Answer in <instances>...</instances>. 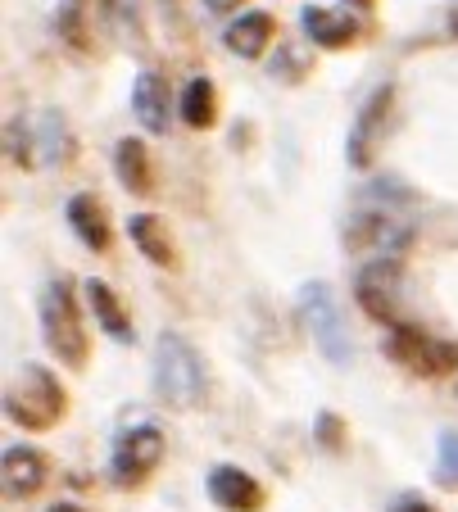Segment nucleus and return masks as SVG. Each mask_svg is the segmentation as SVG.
<instances>
[{
  "instance_id": "16",
  "label": "nucleus",
  "mask_w": 458,
  "mask_h": 512,
  "mask_svg": "<svg viewBox=\"0 0 458 512\" xmlns=\"http://www.w3.org/2000/svg\"><path fill=\"white\" fill-rule=\"evenodd\" d=\"M114 173H118V182H123V191H132V195H150V191H155V168H150L146 141L123 136V141L114 145Z\"/></svg>"
},
{
  "instance_id": "18",
  "label": "nucleus",
  "mask_w": 458,
  "mask_h": 512,
  "mask_svg": "<svg viewBox=\"0 0 458 512\" xmlns=\"http://www.w3.org/2000/svg\"><path fill=\"white\" fill-rule=\"evenodd\" d=\"M64 213H69L73 236H78L87 250H96V254L109 250V218H105V204H100L96 195H73Z\"/></svg>"
},
{
  "instance_id": "19",
  "label": "nucleus",
  "mask_w": 458,
  "mask_h": 512,
  "mask_svg": "<svg viewBox=\"0 0 458 512\" xmlns=\"http://www.w3.org/2000/svg\"><path fill=\"white\" fill-rule=\"evenodd\" d=\"M100 5H91V0H64L55 14V28L59 37L69 41L73 50H82V55H91L96 50V28H91V19H96Z\"/></svg>"
},
{
  "instance_id": "21",
  "label": "nucleus",
  "mask_w": 458,
  "mask_h": 512,
  "mask_svg": "<svg viewBox=\"0 0 458 512\" xmlns=\"http://www.w3.org/2000/svg\"><path fill=\"white\" fill-rule=\"evenodd\" d=\"M214 118H218V100H214V82L209 78H191L182 87V123L186 127H214Z\"/></svg>"
},
{
  "instance_id": "12",
  "label": "nucleus",
  "mask_w": 458,
  "mask_h": 512,
  "mask_svg": "<svg viewBox=\"0 0 458 512\" xmlns=\"http://www.w3.org/2000/svg\"><path fill=\"white\" fill-rule=\"evenodd\" d=\"M0 485H5L10 499H28V494H37L41 485H46V458L28 445H10L5 458H0Z\"/></svg>"
},
{
  "instance_id": "11",
  "label": "nucleus",
  "mask_w": 458,
  "mask_h": 512,
  "mask_svg": "<svg viewBox=\"0 0 458 512\" xmlns=\"http://www.w3.org/2000/svg\"><path fill=\"white\" fill-rule=\"evenodd\" d=\"M209 499H214L223 512H254L264 503V490H259V481H254L250 472L223 463L209 472Z\"/></svg>"
},
{
  "instance_id": "20",
  "label": "nucleus",
  "mask_w": 458,
  "mask_h": 512,
  "mask_svg": "<svg viewBox=\"0 0 458 512\" xmlns=\"http://www.w3.org/2000/svg\"><path fill=\"white\" fill-rule=\"evenodd\" d=\"M87 300H91V309H96V322H100V327H105L109 336L118 340V345H132V318L123 313L118 295L105 286V281H96V277L87 281Z\"/></svg>"
},
{
  "instance_id": "17",
  "label": "nucleus",
  "mask_w": 458,
  "mask_h": 512,
  "mask_svg": "<svg viewBox=\"0 0 458 512\" xmlns=\"http://www.w3.org/2000/svg\"><path fill=\"white\" fill-rule=\"evenodd\" d=\"M300 23L313 46H327V50H341L359 37V19H354V14H336V10H322V5H309V10L300 14Z\"/></svg>"
},
{
  "instance_id": "25",
  "label": "nucleus",
  "mask_w": 458,
  "mask_h": 512,
  "mask_svg": "<svg viewBox=\"0 0 458 512\" xmlns=\"http://www.w3.org/2000/svg\"><path fill=\"white\" fill-rule=\"evenodd\" d=\"M390 512H436L427 499H418V494H404V499L390 503Z\"/></svg>"
},
{
  "instance_id": "22",
  "label": "nucleus",
  "mask_w": 458,
  "mask_h": 512,
  "mask_svg": "<svg viewBox=\"0 0 458 512\" xmlns=\"http://www.w3.org/2000/svg\"><path fill=\"white\" fill-rule=\"evenodd\" d=\"M436 476L445 490H458V431H445L436 445Z\"/></svg>"
},
{
  "instance_id": "27",
  "label": "nucleus",
  "mask_w": 458,
  "mask_h": 512,
  "mask_svg": "<svg viewBox=\"0 0 458 512\" xmlns=\"http://www.w3.org/2000/svg\"><path fill=\"white\" fill-rule=\"evenodd\" d=\"M449 28H454V37H458V5L449 10Z\"/></svg>"
},
{
  "instance_id": "1",
  "label": "nucleus",
  "mask_w": 458,
  "mask_h": 512,
  "mask_svg": "<svg viewBox=\"0 0 458 512\" xmlns=\"http://www.w3.org/2000/svg\"><path fill=\"white\" fill-rule=\"evenodd\" d=\"M413 204V195L404 191V182L377 177L372 186H363L359 209L345 218V250L359 254L363 263L377 259H395L409 250L413 241V218L404 209Z\"/></svg>"
},
{
  "instance_id": "9",
  "label": "nucleus",
  "mask_w": 458,
  "mask_h": 512,
  "mask_svg": "<svg viewBox=\"0 0 458 512\" xmlns=\"http://www.w3.org/2000/svg\"><path fill=\"white\" fill-rule=\"evenodd\" d=\"M354 290H359V304L368 318L386 322V327H400V263L395 259L363 263Z\"/></svg>"
},
{
  "instance_id": "24",
  "label": "nucleus",
  "mask_w": 458,
  "mask_h": 512,
  "mask_svg": "<svg viewBox=\"0 0 458 512\" xmlns=\"http://www.w3.org/2000/svg\"><path fill=\"white\" fill-rule=\"evenodd\" d=\"M313 431H318L322 449H341L345 445V422L336 413H318V426H313Z\"/></svg>"
},
{
  "instance_id": "28",
  "label": "nucleus",
  "mask_w": 458,
  "mask_h": 512,
  "mask_svg": "<svg viewBox=\"0 0 458 512\" xmlns=\"http://www.w3.org/2000/svg\"><path fill=\"white\" fill-rule=\"evenodd\" d=\"M50 512H78V508H69V503H59V508H50Z\"/></svg>"
},
{
  "instance_id": "6",
  "label": "nucleus",
  "mask_w": 458,
  "mask_h": 512,
  "mask_svg": "<svg viewBox=\"0 0 458 512\" xmlns=\"http://www.w3.org/2000/svg\"><path fill=\"white\" fill-rule=\"evenodd\" d=\"M10 145L23 168H55L78 150V141L69 136V127L55 109H41V114L10 123Z\"/></svg>"
},
{
  "instance_id": "14",
  "label": "nucleus",
  "mask_w": 458,
  "mask_h": 512,
  "mask_svg": "<svg viewBox=\"0 0 458 512\" xmlns=\"http://www.w3.org/2000/svg\"><path fill=\"white\" fill-rule=\"evenodd\" d=\"M127 236H132V245H137L155 268H177V245H173V232H168L164 218L137 213V218H127Z\"/></svg>"
},
{
  "instance_id": "3",
  "label": "nucleus",
  "mask_w": 458,
  "mask_h": 512,
  "mask_svg": "<svg viewBox=\"0 0 458 512\" xmlns=\"http://www.w3.org/2000/svg\"><path fill=\"white\" fill-rule=\"evenodd\" d=\"M295 309H300V318H304V327H309L318 354L327 358V363H336V368H350L354 340H350V331H345L341 304H336L332 286H327V281H304Z\"/></svg>"
},
{
  "instance_id": "7",
  "label": "nucleus",
  "mask_w": 458,
  "mask_h": 512,
  "mask_svg": "<svg viewBox=\"0 0 458 512\" xmlns=\"http://www.w3.org/2000/svg\"><path fill=\"white\" fill-rule=\"evenodd\" d=\"M164 463V431L150 422L132 426V431H123L114 440V454H109V481L118 485V490H132V485H141L155 467Z\"/></svg>"
},
{
  "instance_id": "4",
  "label": "nucleus",
  "mask_w": 458,
  "mask_h": 512,
  "mask_svg": "<svg viewBox=\"0 0 458 512\" xmlns=\"http://www.w3.org/2000/svg\"><path fill=\"white\" fill-rule=\"evenodd\" d=\"M41 331H46V345L59 363L82 368L87 363V331H82V313L73 300V286L64 277H55L41 290Z\"/></svg>"
},
{
  "instance_id": "15",
  "label": "nucleus",
  "mask_w": 458,
  "mask_h": 512,
  "mask_svg": "<svg viewBox=\"0 0 458 512\" xmlns=\"http://www.w3.org/2000/svg\"><path fill=\"white\" fill-rule=\"evenodd\" d=\"M273 32H277L273 14L250 10V14H241V19L227 23L223 41H227V50H232V55H241V59H259V55L268 50V41H273Z\"/></svg>"
},
{
  "instance_id": "5",
  "label": "nucleus",
  "mask_w": 458,
  "mask_h": 512,
  "mask_svg": "<svg viewBox=\"0 0 458 512\" xmlns=\"http://www.w3.org/2000/svg\"><path fill=\"white\" fill-rule=\"evenodd\" d=\"M64 408H69L64 386L46 368H23L19 381L5 390V417L23 431H50L64 417Z\"/></svg>"
},
{
  "instance_id": "10",
  "label": "nucleus",
  "mask_w": 458,
  "mask_h": 512,
  "mask_svg": "<svg viewBox=\"0 0 458 512\" xmlns=\"http://www.w3.org/2000/svg\"><path fill=\"white\" fill-rule=\"evenodd\" d=\"M390 105H395V91H390V87H377L368 105L359 109V123H354V132H350V164H354V168L368 164L372 150H377V141L386 136V127H390Z\"/></svg>"
},
{
  "instance_id": "2",
  "label": "nucleus",
  "mask_w": 458,
  "mask_h": 512,
  "mask_svg": "<svg viewBox=\"0 0 458 512\" xmlns=\"http://www.w3.org/2000/svg\"><path fill=\"white\" fill-rule=\"evenodd\" d=\"M155 395L168 408H200L209 399L205 358L195 354V345L182 340L177 331H164L155 340Z\"/></svg>"
},
{
  "instance_id": "23",
  "label": "nucleus",
  "mask_w": 458,
  "mask_h": 512,
  "mask_svg": "<svg viewBox=\"0 0 458 512\" xmlns=\"http://www.w3.org/2000/svg\"><path fill=\"white\" fill-rule=\"evenodd\" d=\"M309 64H313L309 50H291V46H282V50L273 55V78H277V82H300L304 73H309Z\"/></svg>"
},
{
  "instance_id": "8",
  "label": "nucleus",
  "mask_w": 458,
  "mask_h": 512,
  "mask_svg": "<svg viewBox=\"0 0 458 512\" xmlns=\"http://www.w3.org/2000/svg\"><path fill=\"white\" fill-rule=\"evenodd\" d=\"M386 354L404 368H413L418 377H445L458 368V340H431L418 327H390Z\"/></svg>"
},
{
  "instance_id": "13",
  "label": "nucleus",
  "mask_w": 458,
  "mask_h": 512,
  "mask_svg": "<svg viewBox=\"0 0 458 512\" xmlns=\"http://www.w3.org/2000/svg\"><path fill=\"white\" fill-rule=\"evenodd\" d=\"M132 114H137V123L146 127L150 136L168 132V87H164V78H159L155 68L137 73V87H132Z\"/></svg>"
},
{
  "instance_id": "26",
  "label": "nucleus",
  "mask_w": 458,
  "mask_h": 512,
  "mask_svg": "<svg viewBox=\"0 0 458 512\" xmlns=\"http://www.w3.org/2000/svg\"><path fill=\"white\" fill-rule=\"evenodd\" d=\"M345 5H350V10H368L372 0H345Z\"/></svg>"
}]
</instances>
